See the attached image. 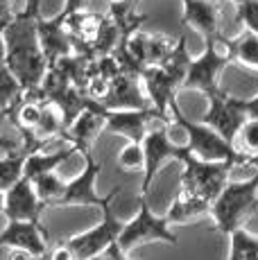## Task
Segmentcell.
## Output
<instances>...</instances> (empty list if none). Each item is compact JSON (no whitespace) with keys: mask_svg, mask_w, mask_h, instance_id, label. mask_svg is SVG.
I'll list each match as a JSON object with an SVG mask.
<instances>
[{"mask_svg":"<svg viewBox=\"0 0 258 260\" xmlns=\"http://www.w3.org/2000/svg\"><path fill=\"white\" fill-rule=\"evenodd\" d=\"M233 149L240 156H256L258 154V120H247L233 138Z\"/></svg>","mask_w":258,"mask_h":260,"instance_id":"cell-25","label":"cell"},{"mask_svg":"<svg viewBox=\"0 0 258 260\" xmlns=\"http://www.w3.org/2000/svg\"><path fill=\"white\" fill-rule=\"evenodd\" d=\"M5 66L14 75L21 91H37L46 77L48 63L37 39V21L14 16L5 25Z\"/></svg>","mask_w":258,"mask_h":260,"instance_id":"cell-1","label":"cell"},{"mask_svg":"<svg viewBox=\"0 0 258 260\" xmlns=\"http://www.w3.org/2000/svg\"><path fill=\"white\" fill-rule=\"evenodd\" d=\"M5 25H0V66L5 63V34H3Z\"/></svg>","mask_w":258,"mask_h":260,"instance_id":"cell-36","label":"cell"},{"mask_svg":"<svg viewBox=\"0 0 258 260\" xmlns=\"http://www.w3.org/2000/svg\"><path fill=\"white\" fill-rule=\"evenodd\" d=\"M118 168L125 172H136V170L145 168V154H143V145L127 143L118 154Z\"/></svg>","mask_w":258,"mask_h":260,"instance_id":"cell-26","label":"cell"},{"mask_svg":"<svg viewBox=\"0 0 258 260\" xmlns=\"http://www.w3.org/2000/svg\"><path fill=\"white\" fill-rule=\"evenodd\" d=\"M258 213V172L245 181H229L217 199L211 204L208 215L213 217L222 236L245 229V224Z\"/></svg>","mask_w":258,"mask_h":260,"instance_id":"cell-3","label":"cell"},{"mask_svg":"<svg viewBox=\"0 0 258 260\" xmlns=\"http://www.w3.org/2000/svg\"><path fill=\"white\" fill-rule=\"evenodd\" d=\"M213 3H217V0H213Z\"/></svg>","mask_w":258,"mask_h":260,"instance_id":"cell-43","label":"cell"},{"mask_svg":"<svg viewBox=\"0 0 258 260\" xmlns=\"http://www.w3.org/2000/svg\"><path fill=\"white\" fill-rule=\"evenodd\" d=\"M21 149H23V145L9 141L7 136H0V154H3V156H7V154H16V152H21Z\"/></svg>","mask_w":258,"mask_h":260,"instance_id":"cell-32","label":"cell"},{"mask_svg":"<svg viewBox=\"0 0 258 260\" xmlns=\"http://www.w3.org/2000/svg\"><path fill=\"white\" fill-rule=\"evenodd\" d=\"M170 122H175L177 127L186 134V149L200 161H236L238 166H245V156L233 149L222 136H217L211 127H206L204 122H195V120L186 118L179 109V102L170 100Z\"/></svg>","mask_w":258,"mask_h":260,"instance_id":"cell-5","label":"cell"},{"mask_svg":"<svg viewBox=\"0 0 258 260\" xmlns=\"http://www.w3.org/2000/svg\"><path fill=\"white\" fill-rule=\"evenodd\" d=\"M3 202H5V194L0 192V213H3Z\"/></svg>","mask_w":258,"mask_h":260,"instance_id":"cell-38","label":"cell"},{"mask_svg":"<svg viewBox=\"0 0 258 260\" xmlns=\"http://www.w3.org/2000/svg\"><path fill=\"white\" fill-rule=\"evenodd\" d=\"M190 66V52H188L186 37L177 39V48L172 57L158 68H145L141 73V84L145 88L147 100L158 111V116L170 120V100L177 98V88H181Z\"/></svg>","mask_w":258,"mask_h":260,"instance_id":"cell-2","label":"cell"},{"mask_svg":"<svg viewBox=\"0 0 258 260\" xmlns=\"http://www.w3.org/2000/svg\"><path fill=\"white\" fill-rule=\"evenodd\" d=\"M231 3H236V5H240V3H245V0H231Z\"/></svg>","mask_w":258,"mask_h":260,"instance_id":"cell-39","label":"cell"},{"mask_svg":"<svg viewBox=\"0 0 258 260\" xmlns=\"http://www.w3.org/2000/svg\"><path fill=\"white\" fill-rule=\"evenodd\" d=\"M104 116L107 111L93 100H86V107L79 116L71 122V127L66 129V141L71 143V147L75 149L77 154H88L95 143L98 134L104 129Z\"/></svg>","mask_w":258,"mask_h":260,"instance_id":"cell-15","label":"cell"},{"mask_svg":"<svg viewBox=\"0 0 258 260\" xmlns=\"http://www.w3.org/2000/svg\"><path fill=\"white\" fill-rule=\"evenodd\" d=\"M170 124L168 120H154L152 127L147 129L145 138H143V154H145V168H143V186L141 194L147 197V190H150L152 181H154L158 168L172 158V161H179L183 154V143L170 141Z\"/></svg>","mask_w":258,"mask_h":260,"instance_id":"cell-7","label":"cell"},{"mask_svg":"<svg viewBox=\"0 0 258 260\" xmlns=\"http://www.w3.org/2000/svg\"><path fill=\"white\" fill-rule=\"evenodd\" d=\"M91 260H132V258H129L127 253L122 251L120 247H118V242H116V244H111V247H109L104 253H100V256H95V258H91Z\"/></svg>","mask_w":258,"mask_h":260,"instance_id":"cell-30","label":"cell"},{"mask_svg":"<svg viewBox=\"0 0 258 260\" xmlns=\"http://www.w3.org/2000/svg\"><path fill=\"white\" fill-rule=\"evenodd\" d=\"M41 7H43V0H25V7L18 14H14V16L23 18V21H39V18L43 16Z\"/></svg>","mask_w":258,"mask_h":260,"instance_id":"cell-29","label":"cell"},{"mask_svg":"<svg viewBox=\"0 0 258 260\" xmlns=\"http://www.w3.org/2000/svg\"><path fill=\"white\" fill-rule=\"evenodd\" d=\"M145 242L177 244L179 240L170 231V224H168L166 215H154V211H152L150 204H147V197L141 194V197H138V213L134 219L125 222L120 236H118V247L129 256L134 249Z\"/></svg>","mask_w":258,"mask_h":260,"instance_id":"cell-6","label":"cell"},{"mask_svg":"<svg viewBox=\"0 0 258 260\" xmlns=\"http://www.w3.org/2000/svg\"><path fill=\"white\" fill-rule=\"evenodd\" d=\"M217 21H220L217 3H213V0H183L181 23L197 29L204 46L217 43V37H220L217 34Z\"/></svg>","mask_w":258,"mask_h":260,"instance_id":"cell-18","label":"cell"},{"mask_svg":"<svg viewBox=\"0 0 258 260\" xmlns=\"http://www.w3.org/2000/svg\"><path fill=\"white\" fill-rule=\"evenodd\" d=\"M229 260H254L258 256V236H251L245 229L231 233Z\"/></svg>","mask_w":258,"mask_h":260,"instance_id":"cell-24","label":"cell"},{"mask_svg":"<svg viewBox=\"0 0 258 260\" xmlns=\"http://www.w3.org/2000/svg\"><path fill=\"white\" fill-rule=\"evenodd\" d=\"M231 63V57L227 50H222L217 43H208L204 46L200 57L190 59L186 79L181 86L183 88H195V91L204 93L206 98L220 95L224 88L220 86V75Z\"/></svg>","mask_w":258,"mask_h":260,"instance_id":"cell-8","label":"cell"},{"mask_svg":"<svg viewBox=\"0 0 258 260\" xmlns=\"http://www.w3.org/2000/svg\"><path fill=\"white\" fill-rule=\"evenodd\" d=\"M37 260H48V256H46V253H43V256H41V258H37Z\"/></svg>","mask_w":258,"mask_h":260,"instance_id":"cell-40","label":"cell"},{"mask_svg":"<svg viewBox=\"0 0 258 260\" xmlns=\"http://www.w3.org/2000/svg\"><path fill=\"white\" fill-rule=\"evenodd\" d=\"M208 111L204 113L202 122L211 127L217 136H222L229 145H233V138L240 132V127L247 122L245 111L240 109V100L222 91L220 95L208 98Z\"/></svg>","mask_w":258,"mask_h":260,"instance_id":"cell-11","label":"cell"},{"mask_svg":"<svg viewBox=\"0 0 258 260\" xmlns=\"http://www.w3.org/2000/svg\"><path fill=\"white\" fill-rule=\"evenodd\" d=\"M75 149L68 145L66 149H59V152H52V154H46V152H32L27 154L25 158V168H23V177L27 179V181H32V179L41 177V174H48V172H54L59 166H61L63 161H68L71 156H75Z\"/></svg>","mask_w":258,"mask_h":260,"instance_id":"cell-19","label":"cell"},{"mask_svg":"<svg viewBox=\"0 0 258 260\" xmlns=\"http://www.w3.org/2000/svg\"><path fill=\"white\" fill-rule=\"evenodd\" d=\"M43 211H46V206H43L41 199H39L37 192H34L32 181H27L25 177H23L18 183H14V186L5 192L3 215L7 217V222L43 224L41 222Z\"/></svg>","mask_w":258,"mask_h":260,"instance_id":"cell-13","label":"cell"},{"mask_svg":"<svg viewBox=\"0 0 258 260\" xmlns=\"http://www.w3.org/2000/svg\"><path fill=\"white\" fill-rule=\"evenodd\" d=\"M21 95V86L14 79V75L7 71V66H0V113L14 102V100Z\"/></svg>","mask_w":258,"mask_h":260,"instance_id":"cell-27","label":"cell"},{"mask_svg":"<svg viewBox=\"0 0 258 260\" xmlns=\"http://www.w3.org/2000/svg\"><path fill=\"white\" fill-rule=\"evenodd\" d=\"M236 23L245 25L247 32L258 37V0H245L236 5Z\"/></svg>","mask_w":258,"mask_h":260,"instance_id":"cell-28","label":"cell"},{"mask_svg":"<svg viewBox=\"0 0 258 260\" xmlns=\"http://www.w3.org/2000/svg\"><path fill=\"white\" fill-rule=\"evenodd\" d=\"M5 260H37L32 256V253L23 251V249H7V256H5Z\"/></svg>","mask_w":258,"mask_h":260,"instance_id":"cell-35","label":"cell"},{"mask_svg":"<svg viewBox=\"0 0 258 260\" xmlns=\"http://www.w3.org/2000/svg\"><path fill=\"white\" fill-rule=\"evenodd\" d=\"M245 166L256 168V172H258V154H256V156H247V158H245Z\"/></svg>","mask_w":258,"mask_h":260,"instance_id":"cell-37","label":"cell"},{"mask_svg":"<svg viewBox=\"0 0 258 260\" xmlns=\"http://www.w3.org/2000/svg\"><path fill=\"white\" fill-rule=\"evenodd\" d=\"M208 211H211V204L202 202V199H197V197H188V194H183V192H177L170 211L166 213V219H168V224H186V222H190V219H197V217H202V215H206Z\"/></svg>","mask_w":258,"mask_h":260,"instance_id":"cell-21","label":"cell"},{"mask_svg":"<svg viewBox=\"0 0 258 260\" xmlns=\"http://www.w3.org/2000/svg\"><path fill=\"white\" fill-rule=\"evenodd\" d=\"M84 158H86L84 170L77 174V177H73L71 181H66L63 194L59 197V202L54 204V208H61V206H98V208H104L120 194V186H118L109 194L100 197V194L95 192V179L100 177V172H102V163H98L95 158L91 156V152L84 154Z\"/></svg>","mask_w":258,"mask_h":260,"instance_id":"cell-9","label":"cell"},{"mask_svg":"<svg viewBox=\"0 0 258 260\" xmlns=\"http://www.w3.org/2000/svg\"><path fill=\"white\" fill-rule=\"evenodd\" d=\"M240 109L245 111L247 120H258V95H254L251 100H240Z\"/></svg>","mask_w":258,"mask_h":260,"instance_id":"cell-31","label":"cell"},{"mask_svg":"<svg viewBox=\"0 0 258 260\" xmlns=\"http://www.w3.org/2000/svg\"><path fill=\"white\" fill-rule=\"evenodd\" d=\"M84 3H86V0H66V3H63V9H61V16L66 18V16H71V14H75V12H82Z\"/></svg>","mask_w":258,"mask_h":260,"instance_id":"cell-33","label":"cell"},{"mask_svg":"<svg viewBox=\"0 0 258 260\" xmlns=\"http://www.w3.org/2000/svg\"><path fill=\"white\" fill-rule=\"evenodd\" d=\"M179 161L183 163L179 192L188 197H197L206 204H213L222 188L229 183L231 170L238 166L236 161H200L183 145V154Z\"/></svg>","mask_w":258,"mask_h":260,"instance_id":"cell-4","label":"cell"},{"mask_svg":"<svg viewBox=\"0 0 258 260\" xmlns=\"http://www.w3.org/2000/svg\"><path fill=\"white\" fill-rule=\"evenodd\" d=\"M0 21H3V23H12L14 21L12 0H0Z\"/></svg>","mask_w":258,"mask_h":260,"instance_id":"cell-34","label":"cell"},{"mask_svg":"<svg viewBox=\"0 0 258 260\" xmlns=\"http://www.w3.org/2000/svg\"><path fill=\"white\" fill-rule=\"evenodd\" d=\"M0 25H7V23H3V21H0Z\"/></svg>","mask_w":258,"mask_h":260,"instance_id":"cell-41","label":"cell"},{"mask_svg":"<svg viewBox=\"0 0 258 260\" xmlns=\"http://www.w3.org/2000/svg\"><path fill=\"white\" fill-rule=\"evenodd\" d=\"M224 50L229 52L231 61H240L242 66L258 71V37L251 32H242L233 39H224Z\"/></svg>","mask_w":258,"mask_h":260,"instance_id":"cell-20","label":"cell"},{"mask_svg":"<svg viewBox=\"0 0 258 260\" xmlns=\"http://www.w3.org/2000/svg\"><path fill=\"white\" fill-rule=\"evenodd\" d=\"M63 21L66 18L61 14H57L52 18L41 16L37 21V39H39V46H41V52H43L48 68L54 66L57 61H61V59L71 57V54H75Z\"/></svg>","mask_w":258,"mask_h":260,"instance_id":"cell-14","label":"cell"},{"mask_svg":"<svg viewBox=\"0 0 258 260\" xmlns=\"http://www.w3.org/2000/svg\"><path fill=\"white\" fill-rule=\"evenodd\" d=\"M122 226H125V222H120V219L113 215L111 204H109V206L102 208L100 224H95V226L88 229V231L77 233V236H71L66 242H68V247L75 251L77 260H91V258L104 253L111 244L118 242V236H120Z\"/></svg>","mask_w":258,"mask_h":260,"instance_id":"cell-10","label":"cell"},{"mask_svg":"<svg viewBox=\"0 0 258 260\" xmlns=\"http://www.w3.org/2000/svg\"><path fill=\"white\" fill-rule=\"evenodd\" d=\"M154 120H166L158 116V111L154 107L141 109V111H107V116H104V129L111 134H118V136H125L129 143L141 145Z\"/></svg>","mask_w":258,"mask_h":260,"instance_id":"cell-17","label":"cell"},{"mask_svg":"<svg viewBox=\"0 0 258 260\" xmlns=\"http://www.w3.org/2000/svg\"><path fill=\"white\" fill-rule=\"evenodd\" d=\"M48 244H50V238L43 224L7 222V226L0 231V249H23L34 258H41Z\"/></svg>","mask_w":258,"mask_h":260,"instance_id":"cell-16","label":"cell"},{"mask_svg":"<svg viewBox=\"0 0 258 260\" xmlns=\"http://www.w3.org/2000/svg\"><path fill=\"white\" fill-rule=\"evenodd\" d=\"M136 3H141V0H136Z\"/></svg>","mask_w":258,"mask_h":260,"instance_id":"cell-42","label":"cell"},{"mask_svg":"<svg viewBox=\"0 0 258 260\" xmlns=\"http://www.w3.org/2000/svg\"><path fill=\"white\" fill-rule=\"evenodd\" d=\"M63 186H66V181H61L54 172H48V174H41V177L32 179L34 192H37V197L41 199V204L46 208H50L59 202V197L63 194Z\"/></svg>","mask_w":258,"mask_h":260,"instance_id":"cell-23","label":"cell"},{"mask_svg":"<svg viewBox=\"0 0 258 260\" xmlns=\"http://www.w3.org/2000/svg\"><path fill=\"white\" fill-rule=\"evenodd\" d=\"M27 152L21 149L16 154H7L0 158V192H7L14 183H18L23 179V168H25Z\"/></svg>","mask_w":258,"mask_h":260,"instance_id":"cell-22","label":"cell"},{"mask_svg":"<svg viewBox=\"0 0 258 260\" xmlns=\"http://www.w3.org/2000/svg\"><path fill=\"white\" fill-rule=\"evenodd\" d=\"M98 104L104 111H141V109L152 107L141 84V77L125 71L118 73V77L109 84V91L102 98V102Z\"/></svg>","mask_w":258,"mask_h":260,"instance_id":"cell-12","label":"cell"}]
</instances>
